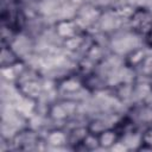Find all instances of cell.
Wrapping results in <instances>:
<instances>
[{"label": "cell", "mask_w": 152, "mask_h": 152, "mask_svg": "<svg viewBox=\"0 0 152 152\" xmlns=\"http://www.w3.org/2000/svg\"><path fill=\"white\" fill-rule=\"evenodd\" d=\"M77 107L78 103L75 100L70 97H63L49 104L46 115L53 122H65L75 116L77 113Z\"/></svg>", "instance_id": "4"}, {"label": "cell", "mask_w": 152, "mask_h": 152, "mask_svg": "<svg viewBox=\"0 0 152 152\" xmlns=\"http://www.w3.org/2000/svg\"><path fill=\"white\" fill-rule=\"evenodd\" d=\"M90 134V131L87 126H77L68 132V145L75 150H78L87 137Z\"/></svg>", "instance_id": "11"}, {"label": "cell", "mask_w": 152, "mask_h": 152, "mask_svg": "<svg viewBox=\"0 0 152 152\" xmlns=\"http://www.w3.org/2000/svg\"><path fill=\"white\" fill-rule=\"evenodd\" d=\"M0 20L2 30L19 33L26 25V14L21 0H0Z\"/></svg>", "instance_id": "1"}, {"label": "cell", "mask_w": 152, "mask_h": 152, "mask_svg": "<svg viewBox=\"0 0 152 152\" xmlns=\"http://www.w3.org/2000/svg\"><path fill=\"white\" fill-rule=\"evenodd\" d=\"M137 150L139 151H152V127H147L141 137H140V141H139V146L137 147Z\"/></svg>", "instance_id": "14"}, {"label": "cell", "mask_w": 152, "mask_h": 152, "mask_svg": "<svg viewBox=\"0 0 152 152\" xmlns=\"http://www.w3.org/2000/svg\"><path fill=\"white\" fill-rule=\"evenodd\" d=\"M144 40H145V45L152 49V28L144 36Z\"/></svg>", "instance_id": "15"}, {"label": "cell", "mask_w": 152, "mask_h": 152, "mask_svg": "<svg viewBox=\"0 0 152 152\" xmlns=\"http://www.w3.org/2000/svg\"><path fill=\"white\" fill-rule=\"evenodd\" d=\"M129 30L139 36H145L152 28V12L146 7H137L127 19Z\"/></svg>", "instance_id": "5"}, {"label": "cell", "mask_w": 152, "mask_h": 152, "mask_svg": "<svg viewBox=\"0 0 152 152\" xmlns=\"http://www.w3.org/2000/svg\"><path fill=\"white\" fill-rule=\"evenodd\" d=\"M44 139L46 141V145L61 147V146L68 145V132H64L61 128H53L48 132Z\"/></svg>", "instance_id": "13"}, {"label": "cell", "mask_w": 152, "mask_h": 152, "mask_svg": "<svg viewBox=\"0 0 152 152\" xmlns=\"http://www.w3.org/2000/svg\"><path fill=\"white\" fill-rule=\"evenodd\" d=\"M96 137H97L99 147H101V148H110L121 140V135L115 129L114 126L104 128L103 131L99 132L96 134Z\"/></svg>", "instance_id": "10"}, {"label": "cell", "mask_w": 152, "mask_h": 152, "mask_svg": "<svg viewBox=\"0 0 152 152\" xmlns=\"http://www.w3.org/2000/svg\"><path fill=\"white\" fill-rule=\"evenodd\" d=\"M18 91L30 101H38L44 93L43 77L31 68H23L14 78Z\"/></svg>", "instance_id": "2"}, {"label": "cell", "mask_w": 152, "mask_h": 152, "mask_svg": "<svg viewBox=\"0 0 152 152\" xmlns=\"http://www.w3.org/2000/svg\"><path fill=\"white\" fill-rule=\"evenodd\" d=\"M147 58V55L144 49L141 48H135L132 49L126 56H125V65L132 70L140 69L145 59Z\"/></svg>", "instance_id": "12"}, {"label": "cell", "mask_w": 152, "mask_h": 152, "mask_svg": "<svg viewBox=\"0 0 152 152\" xmlns=\"http://www.w3.org/2000/svg\"><path fill=\"white\" fill-rule=\"evenodd\" d=\"M82 88H84L82 82V76H77V75H69L62 78L56 86V90L63 95H70L77 93Z\"/></svg>", "instance_id": "9"}, {"label": "cell", "mask_w": 152, "mask_h": 152, "mask_svg": "<svg viewBox=\"0 0 152 152\" xmlns=\"http://www.w3.org/2000/svg\"><path fill=\"white\" fill-rule=\"evenodd\" d=\"M137 125H142L152 127V103L141 102L132 109V115H129Z\"/></svg>", "instance_id": "7"}, {"label": "cell", "mask_w": 152, "mask_h": 152, "mask_svg": "<svg viewBox=\"0 0 152 152\" xmlns=\"http://www.w3.org/2000/svg\"><path fill=\"white\" fill-rule=\"evenodd\" d=\"M1 69L6 70V69H12L15 68L18 65L23 64V61L20 58V56L13 50L11 43H1Z\"/></svg>", "instance_id": "8"}, {"label": "cell", "mask_w": 152, "mask_h": 152, "mask_svg": "<svg viewBox=\"0 0 152 152\" xmlns=\"http://www.w3.org/2000/svg\"><path fill=\"white\" fill-rule=\"evenodd\" d=\"M55 32L63 40H68V39H71L76 36H78V34L84 33L83 28L81 27V25L78 24V21L76 19L58 20L55 24Z\"/></svg>", "instance_id": "6"}, {"label": "cell", "mask_w": 152, "mask_h": 152, "mask_svg": "<svg viewBox=\"0 0 152 152\" xmlns=\"http://www.w3.org/2000/svg\"><path fill=\"white\" fill-rule=\"evenodd\" d=\"M12 150L19 151H39L44 150L46 141L32 128H23L14 133L10 140Z\"/></svg>", "instance_id": "3"}]
</instances>
